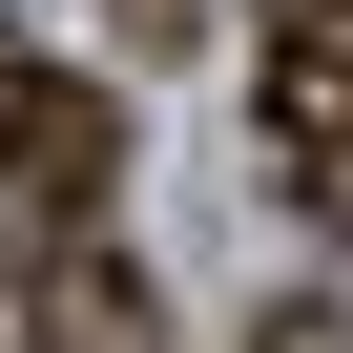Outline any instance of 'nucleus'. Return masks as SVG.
I'll return each mask as SVG.
<instances>
[{
	"mask_svg": "<svg viewBox=\"0 0 353 353\" xmlns=\"http://www.w3.org/2000/svg\"><path fill=\"white\" fill-rule=\"evenodd\" d=\"M104 21H125V42H145V63H166V42H188V21H208V0H104Z\"/></svg>",
	"mask_w": 353,
	"mask_h": 353,
	"instance_id": "4",
	"label": "nucleus"
},
{
	"mask_svg": "<svg viewBox=\"0 0 353 353\" xmlns=\"http://www.w3.org/2000/svg\"><path fill=\"white\" fill-rule=\"evenodd\" d=\"M21 353H166V291H145V250H104V229H42V270H21Z\"/></svg>",
	"mask_w": 353,
	"mask_h": 353,
	"instance_id": "3",
	"label": "nucleus"
},
{
	"mask_svg": "<svg viewBox=\"0 0 353 353\" xmlns=\"http://www.w3.org/2000/svg\"><path fill=\"white\" fill-rule=\"evenodd\" d=\"M104 188H125V104L0 42V229H21V250L42 229H104Z\"/></svg>",
	"mask_w": 353,
	"mask_h": 353,
	"instance_id": "1",
	"label": "nucleus"
},
{
	"mask_svg": "<svg viewBox=\"0 0 353 353\" xmlns=\"http://www.w3.org/2000/svg\"><path fill=\"white\" fill-rule=\"evenodd\" d=\"M250 353H353V312H270V332H250Z\"/></svg>",
	"mask_w": 353,
	"mask_h": 353,
	"instance_id": "5",
	"label": "nucleus"
},
{
	"mask_svg": "<svg viewBox=\"0 0 353 353\" xmlns=\"http://www.w3.org/2000/svg\"><path fill=\"white\" fill-rule=\"evenodd\" d=\"M250 104H270V166H291V208L353 229V0H312V21L250 42Z\"/></svg>",
	"mask_w": 353,
	"mask_h": 353,
	"instance_id": "2",
	"label": "nucleus"
}]
</instances>
